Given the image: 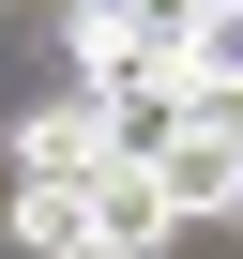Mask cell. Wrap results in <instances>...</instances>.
Instances as JSON below:
<instances>
[{"label": "cell", "mask_w": 243, "mask_h": 259, "mask_svg": "<svg viewBox=\"0 0 243 259\" xmlns=\"http://www.w3.org/2000/svg\"><path fill=\"white\" fill-rule=\"evenodd\" d=\"M16 183H106V107L91 92H46L16 122Z\"/></svg>", "instance_id": "1"}, {"label": "cell", "mask_w": 243, "mask_h": 259, "mask_svg": "<svg viewBox=\"0 0 243 259\" xmlns=\"http://www.w3.org/2000/svg\"><path fill=\"white\" fill-rule=\"evenodd\" d=\"M152 198H167V229H228L243 153H228V138H167V153H152Z\"/></svg>", "instance_id": "2"}, {"label": "cell", "mask_w": 243, "mask_h": 259, "mask_svg": "<svg viewBox=\"0 0 243 259\" xmlns=\"http://www.w3.org/2000/svg\"><path fill=\"white\" fill-rule=\"evenodd\" d=\"M167 138H198V107H183V76H122V92H106V168H152Z\"/></svg>", "instance_id": "3"}, {"label": "cell", "mask_w": 243, "mask_h": 259, "mask_svg": "<svg viewBox=\"0 0 243 259\" xmlns=\"http://www.w3.org/2000/svg\"><path fill=\"white\" fill-rule=\"evenodd\" d=\"M0 229H16V259H76V244H91V183H16Z\"/></svg>", "instance_id": "4"}, {"label": "cell", "mask_w": 243, "mask_h": 259, "mask_svg": "<svg viewBox=\"0 0 243 259\" xmlns=\"http://www.w3.org/2000/svg\"><path fill=\"white\" fill-rule=\"evenodd\" d=\"M76 259H122V244H76Z\"/></svg>", "instance_id": "5"}, {"label": "cell", "mask_w": 243, "mask_h": 259, "mask_svg": "<svg viewBox=\"0 0 243 259\" xmlns=\"http://www.w3.org/2000/svg\"><path fill=\"white\" fill-rule=\"evenodd\" d=\"M228 229H243V198H228Z\"/></svg>", "instance_id": "6"}]
</instances>
